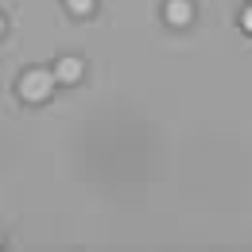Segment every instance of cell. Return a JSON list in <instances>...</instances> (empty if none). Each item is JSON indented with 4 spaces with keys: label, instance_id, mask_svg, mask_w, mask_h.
<instances>
[{
    "label": "cell",
    "instance_id": "cell-1",
    "mask_svg": "<svg viewBox=\"0 0 252 252\" xmlns=\"http://www.w3.org/2000/svg\"><path fill=\"white\" fill-rule=\"evenodd\" d=\"M51 90H55V74H47V70H28L20 78V97L24 101H47Z\"/></svg>",
    "mask_w": 252,
    "mask_h": 252
},
{
    "label": "cell",
    "instance_id": "cell-2",
    "mask_svg": "<svg viewBox=\"0 0 252 252\" xmlns=\"http://www.w3.org/2000/svg\"><path fill=\"white\" fill-rule=\"evenodd\" d=\"M190 16H194L190 0H167V20L171 24H190Z\"/></svg>",
    "mask_w": 252,
    "mask_h": 252
},
{
    "label": "cell",
    "instance_id": "cell-3",
    "mask_svg": "<svg viewBox=\"0 0 252 252\" xmlns=\"http://www.w3.org/2000/svg\"><path fill=\"white\" fill-rule=\"evenodd\" d=\"M55 78H59V82H78V78H82V59H63L59 70H55Z\"/></svg>",
    "mask_w": 252,
    "mask_h": 252
},
{
    "label": "cell",
    "instance_id": "cell-4",
    "mask_svg": "<svg viewBox=\"0 0 252 252\" xmlns=\"http://www.w3.org/2000/svg\"><path fill=\"white\" fill-rule=\"evenodd\" d=\"M66 8H70V12H78V16H86V12L94 8V0H66Z\"/></svg>",
    "mask_w": 252,
    "mask_h": 252
},
{
    "label": "cell",
    "instance_id": "cell-5",
    "mask_svg": "<svg viewBox=\"0 0 252 252\" xmlns=\"http://www.w3.org/2000/svg\"><path fill=\"white\" fill-rule=\"evenodd\" d=\"M241 28H245V32H252V8H245V12H241Z\"/></svg>",
    "mask_w": 252,
    "mask_h": 252
},
{
    "label": "cell",
    "instance_id": "cell-6",
    "mask_svg": "<svg viewBox=\"0 0 252 252\" xmlns=\"http://www.w3.org/2000/svg\"><path fill=\"white\" fill-rule=\"evenodd\" d=\"M0 32H4V20H0Z\"/></svg>",
    "mask_w": 252,
    "mask_h": 252
}]
</instances>
